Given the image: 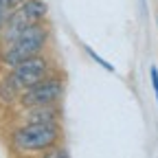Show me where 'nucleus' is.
<instances>
[{"label": "nucleus", "instance_id": "9b49d317", "mask_svg": "<svg viewBox=\"0 0 158 158\" xmlns=\"http://www.w3.org/2000/svg\"><path fill=\"white\" fill-rule=\"evenodd\" d=\"M149 79H152V88H154L156 103H158V68H156V66H152V68H149Z\"/></svg>", "mask_w": 158, "mask_h": 158}, {"label": "nucleus", "instance_id": "423d86ee", "mask_svg": "<svg viewBox=\"0 0 158 158\" xmlns=\"http://www.w3.org/2000/svg\"><path fill=\"white\" fill-rule=\"evenodd\" d=\"M27 123H57L59 118V110L55 108V103H46V106H31L24 112Z\"/></svg>", "mask_w": 158, "mask_h": 158}, {"label": "nucleus", "instance_id": "1a4fd4ad", "mask_svg": "<svg viewBox=\"0 0 158 158\" xmlns=\"http://www.w3.org/2000/svg\"><path fill=\"white\" fill-rule=\"evenodd\" d=\"M84 48H86V53H88V55H90V57H92V59H94V62H97V64H99V66H101V68H106V70H108V73H114V66H112V64H110V62H106V59H103V57H101V55H97V53H94V51H92V48H90V46H84Z\"/></svg>", "mask_w": 158, "mask_h": 158}, {"label": "nucleus", "instance_id": "9d476101", "mask_svg": "<svg viewBox=\"0 0 158 158\" xmlns=\"http://www.w3.org/2000/svg\"><path fill=\"white\" fill-rule=\"evenodd\" d=\"M46 156H48V158H68L70 154H68V149H64V147L53 145L51 149H46Z\"/></svg>", "mask_w": 158, "mask_h": 158}, {"label": "nucleus", "instance_id": "f03ea898", "mask_svg": "<svg viewBox=\"0 0 158 158\" xmlns=\"http://www.w3.org/2000/svg\"><path fill=\"white\" fill-rule=\"evenodd\" d=\"M44 42H46V29L40 22H33L27 31L20 33L18 40H13L9 46H5V53H2L5 66L13 68L20 62H24L27 57L40 55V51L44 48Z\"/></svg>", "mask_w": 158, "mask_h": 158}, {"label": "nucleus", "instance_id": "20e7f679", "mask_svg": "<svg viewBox=\"0 0 158 158\" xmlns=\"http://www.w3.org/2000/svg\"><path fill=\"white\" fill-rule=\"evenodd\" d=\"M46 73H48V62L42 55H33V57H27L24 62H20L18 66H13L11 79L18 84L20 90H24L37 81H42Z\"/></svg>", "mask_w": 158, "mask_h": 158}, {"label": "nucleus", "instance_id": "f257e3e1", "mask_svg": "<svg viewBox=\"0 0 158 158\" xmlns=\"http://www.w3.org/2000/svg\"><path fill=\"white\" fill-rule=\"evenodd\" d=\"M59 123H27L13 132V147L18 152H44L57 145Z\"/></svg>", "mask_w": 158, "mask_h": 158}, {"label": "nucleus", "instance_id": "6e6552de", "mask_svg": "<svg viewBox=\"0 0 158 158\" xmlns=\"http://www.w3.org/2000/svg\"><path fill=\"white\" fill-rule=\"evenodd\" d=\"M20 92H22V90H20L18 84L11 79V75H7L2 81H0V101H2V103H13L15 99L20 97Z\"/></svg>", "mask_w": 158, "mask_h": 158}, {"label": "nucleus", "instance_id": "7ed1b4c3", "mask_svg": "<svg viewBox=\"0 0 158 158\" xmlns=\"http://www.w3.org/2000/svg\"><path fill=\"white\" fill-rule=\"evenodd\" d=\"M62 97H64V84L55 77H44L42 81L24 88L22 94H20V101H22L24 108H31V106L57 103Z\"/></svg>", "mask_w": 158, "mask_h": 158}, {"label": "nucleus", "instance_id": "39448f33", "mask_svg": "<svg viewBox=\"0 0 158 158\" xmlns=\"http://www.w3.org/2000/svg\"><path fill=\"white\" fill-rule=\"evenodd\" d=\"M31 24H33L31 20H29L22 11L15 7V11L5 20V27H2V40H5V46H9L13 40H18V37H20V33L27 31Z\"/></svg>", "mask_w": 158, "mask_h": 158}, {"label": "nucleus", "instance_id": "f8f14e48", "mask_svg": "<svg viewBox=\"0 0 158 158\" xmlns=\"http://www.w3.org/2000/svg\"><path fill=\"white\" fill-rule=\"evenodd\" d=\"M22 2H24V0H9V7H11V9H15V7L22 5Z\"/></svg>", "mask_w": 158, "mask_h": 158}, {"label": "nucleus", "instance_id": "0eeeda50", "mask_svg": "<svg viewBox=\"0 0 158 158\" xmlns=\"http://www.w3.org/2000/svg\"><path fill=\"white\" fill-rule=\"evenodd\" d=\"M18 9L22 11L31 22H42L46 18V13H48V7H46V2H42V0H24Z\"/></svg>", "mask_w": 158, "mask_h": 158}]
</instances>
